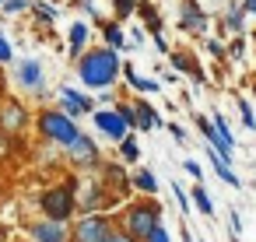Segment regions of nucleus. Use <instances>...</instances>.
<instances>
[{"label":"nucleus","mask_w":256,"mask_h":242,"mask_svg":"<svg viewBox=\"0 0 256 242\" xmlns=\"http://www.w3.org/2000/svg\"><path fill=\"white\" fill-rule=\"evenodd\" d=\"M123 70V64H120V53L116 50H92V53H84L81 56V81L88 84V88H106L109 92V84L116 81V74Z\"/></svg>","instance_id":"1"},{"label":"nucleus","mask_w":256,"mask_h":242,"mask_svg":"<svg viewBox=\"0 0 256 242\" xmlns=\"http://www.w3.org/2000/svg\"><path fill=\"white\" fill-rule=\"evenodd\" d=\"M123 224H126L123 232H130L137 242H144V238L162 224V210H158V204H151V200H148V204H134V207L126 210Z\"/></svg>","instance_id":"2"},{"label":"nucleus","mask_w":256,"mask_h":242,"mask_svg":"<svg viewBox=\"0 0 256 242\" xmlns=\"http://www.w3.org/2000/svg\"><path fill=\"white\" fill-rule=\"evenodd\" d=\"M39 134H42L46 140L64 144V148H70V144L78 140V126H74V120H70L67 112H56V109H46V112L39 116Z\"/></svg>","instance_id":"3"},{"label":"nucleus","mask_w":256,"mask_h":242,"mask_svg":"<svg viewBox=\"0 0 256 242\" xmlns=\"http://www.w3.org/2000/svg\"><path fill=\"white\" fill-rule=\"evenodd\" d=\"M42 210L50 221H67L70 210H74V186H56V190H46L42 193Z\"/></svg>","instance_id":"4"},{"label":"nucleus","mask_w":256,"mask_h":242,"mask_svg":"<svg viewBox=\"0 0 256 242\" xmlns=\"http://www.w3.org/2000/svg\"><path fill=\"white\" fill-rule=\"evenodd\" d=\"M109 232H112V221H109L106 214H88V218L78 221L70 242H106Z\"/></svg>","instance_id":"5"},{"label":"nucleus","mask_w":256,"mask_h":242,"mask_svg":"<svg viewBox=\"0 0 256 242\" xmlns=\"http://www.w3.org/2000/svg\"><path fill=\"white\" fill-rule=\"evenodd\" d=\"M95 126H98L109 140H123V137H130V134H126V130H130V123H126L120 112H109V109L95 112Z\"/></svg>","instance_id":"6"},{"label":"nucleus","mask_w":256,"mask_h":242,"mask_svg":"<svg viewBox=\"0 0 256 242\" xmlns=\"http://www.w3.org/2000/svg\"><path fill=\"white\" fill-rule=\"evenodd\" d=\"M32 238L36 242H70V235H67V221H39V224H32Z\"/></svg>","instance_id":"7"},{"label":"nucleus","mask_w":256,"mask_h":242,"mask_svg":"<svg viewBox=\"0 0 256 242\" xmlns=\"http://www.w3.org/2000/svg\"><path fill=\"white\" fill-rule=\"evenodd\" d=\"M67 151H70V158H74L78 165H84V168L98 165V148H95V140H92V137H84V134H78V140H74Z\"/></svg>","instance_id":"8"},{"label":"nucleus","mask_w":256,"mask_h":242,"mask_svg":"<svg viewBox=\"0 0 256 242\" xmlns=\"http://www.w3.org/2000/svg\"><path fill=\"white\" fill-rule=\"evenodd\" d=\"M179 25L190 28V32H204L207 28V14L200 11L196 0H182V4H179Z\"/></svg>","instance_id":"9"},{"label":"nucleus","mask_w":256,"mask_h":242,"mask_svg":"<svg viewBox=\"0 0 256 242\" xmlns=\"http://www.w3.org/2000/svg\"><path fill=\"white\" fill-rule=\"evenodd\" d=\"M25 123H28V112H25V106H18V102H8L4 109H0V130H4V134H18Z\"/></svg>","instance_id":"10"},{"label":"nucleus","mask_w":256,"mask_h":242,"mask_svg":"<svg viewBox=\"0 0 256 242\" xmlns=\"http://www.w3.org/2000/svg\"><path fill=\"white\" fill-rule=\"evenodd\" d=\"M18 84L28 88V92H39L42 88V64L39 60H22L18 64Z\"/></svg>","instance_id":"11"},{"label":"nucleus","mask_w":256,"mask_h":242,"mask_svg":"<svg viewBox=\"0 0 256 242\" xmlns=\"http://www.w3.org/2000/svg\"><path fill=\"white\" fill-rule=\"evenodd\" d=\"M95 102L88 98V95H81V92H74V88H64V112L67 116H78V112H88Z\"/></svg>","instance_id":"12"},{"label":"nucleus","mask_w":256,"mask_h":242,"mask_svg":"<svg viewBox=\"0 0 256 242\" xmlns=\"http://www.w3.org/2000/svg\"><path fill=\"white\" fill-rule=\"evenodd\" d=\"M162 123V116L154 112V106H148V102H137V130H154Z\"/></svg>","instance_id":"13"},{"label":"nucleus","mask_w":256,"mask_h":242,"mask_svg":"<svg viewBox=\"0 0 256 242\" xmlns=\"http://www.w3.org/2000/svg\"><path fill=\"white\" fill-rule=\"evenodd\" d=\"M67 42H70V56H81V50H84V42H88V25H84V22L70 25V36H67Z\"/></svg>","instance_id":"14"},{"label":"nucleus","mask_w":256,"mask_h":242,"mask_svg":"<svg viewBox=\"0 0 256 242\" xmlns=\"http://www.w3.org/2000/svg\"><path fill=\"white\" fill-rule=\"evenodd\" d=\"M123 78L130 81V88H137V92H148V95L162 88L158 81H148V78H137V70H134V67H123Z\"/></svg>","instance_id":"15"},{"label":"nucleus","mask_w":256,"mask_h":242,"mask_svg":"<svg viewBox=\"0 0 256 242\" xmlns=\"http://www.w3.org/2000/svg\"><path fill=\"white\" fill-rule=\"evenodd\" d=\"M172 64H176V70L193 74V81H204V70H200V64H196V60H190V56H182V53H172Z\"/></svg>","instance_id":"16"},{"label":"nucleus","mask_w":256,"mask_h":242,"mask_svg":"<svg viewBox=\"0 0 256 242\" xmlns=\"http://www.w3.org/2000/svg\"><path fill=\"white\" fill-rule=\"evenodd\" d=\"M106 42H109L112 50H126V36H123V28H120V25H106Z\"/></svg>","instance_id":"17"},{"label":"nucleus","mask_w":256,"mask_h":242,"mask_svg":"<svg viewBox=\"0 0 256 242\" xmlns=\"http://www.w3.org/2000/svg\"><path fill=\"white\" fill-rule=\"evenodd\" d=\"M134 186H137L140 193H154V190H158L154 176H151V172H144V168H140V172H134Z\"/></svg>","instance_id":"18"},{"label":"nucleus","mask_w":256,"mask_h":242,"mask_svg":"<svg viewBox=\"0 0 256 242\" xmlns=\"http://www.w3.org/2000/svg\"><path fill=\"white\" fill-rule=\"evenodd\" d=\"M109 179H112L116 193H123V190H126V176H123V168H120V165H109V168H106V182H109Z\"/></svg>","instance_id":"19"},{"label":"nucleus","mask_w":256,"mask_h":242,"mask_svg":"<svg viewBox=\"0 0 256 242\" xmlns=\"http://www.w3.org/2000/svg\"><path fill=\"white\" fill-rule=\"evenodd\" d=\"M193 204L200 207V214H214V204H210V196H207V190H204V186H196V190H193Z\"/></svg>","instance_id":"20"},{"label":"nucleus","mask_w":256,"mask_h":242,"mask_svg":"<svg viewBox=\"0 0 256 242\" xmlns=\"http://www.w3.org/2000/svg\"><path fill=\"white\" fill-rule=\"evenodd\" d=\"M120 151H123V158H126V162H137V158H140V148H137V140H134V137H123V140H120Z\"/></svg>","instance_id":"21"},{"label":"nucleus","mask_w":256,"mask_h":242,"mask_svg":"<svg viewBox=\"0 0 256 242\" xmlns=\"http://www.w3.org/2000/svg\"><path fill=\"white\" fill-rule=\"evenodd\" d=\"M242 14H246L242 8H232V11H228V18H224V28H232V32H242V25H246V22H242Z\"/></svg>","instance_id":"22"},{"label":"nucleus","mask_w":256,"mask_h":242,"mask_svg":"<svg viewBox=\"0 0 256 242\" xmlns=\"http://www.w3.org/2000/svg\"><path fill=\"white\" fill-rule=\"evenodd\" d=\"M36 14H39L46 25H53V22H56V8H50V4H36Z\"/></svg>","instance_id":"23"},{"label":"nucleus","mask_w":256,"mask_h":242,"mask_svg":"<svg viewBox=\"0 0 256 242\" xmlns=\"http://www.w3.org/2000/svg\"><path fill=\"white\" fill-rule=\"evenodd\" d=\"M116 112H120V116H123V120H126L130 126H137V109H134V106H126V102H120V109H116Z\"/></svg>","instance_id":"24"},{"label":"nucleus","mask_w":256,"mask_h":242,"mask_svg":"<svg viewBox=\"0 0 256 242\" xmlns=\"http://www.w3.org/2000/svg\"><path fill=\"white\" fill-rule=\"evenodd\" d=\"M238 109H242V123H246V126L252 130V126H256V116H252V109H249V102H246V98H238Z\"/></svg>","instance_id":"25"},{"label":"nucleus","mask_w":256,"mask_h":242,"mask_svg":"<svg viewBox=\"0 0 256 242\" xmlns=\"http://www.w3.org/2000/svg\"><path fill=\"white\" fill-rule=\"evenodd\" d=\"M134 8H137V0H116V18H130Z\"/></svg>","instance_id":"26"},{"label":"nucleus","mask_w":256,"mask_h":242,"mask_svg":"<svg viewBox=\"0 0 256 242\" xmlns=\"http://www.w3.org/2000/svg\"><path fill=\"white\" fill-rule=\"evenodd\" d=\"M106 242H137V238H134V235H130V232H123V228H112V232H109V238H106Z\"/></svg>","instance_id":"27"},{"label":"nucleus","mask_w":256,"mask_h":242,"mask_svg":"<svg viewBox=\"0 0 256 242\" xmlns=\"http://www.w3.org/2000/svg\"><path fill=\"white\" fill-rule=\"evenodd\" d=\"M144 242H172V238H168V232H165V228L158 224V228H154V232H151V235H148Z\"/></svg>","instance_id":"28"},{"label":"nucleus","mask_w":256,"mask_h":242,"mask_svg":"<svg viewBox=\"0 0 256 242\" xmlns=\"http://www.w3.org/2000/svg\"><path fill=\"white\" fill-rule=\"evenodd\" d=\"M11 56H14V53H11V42H8L4 36H0V64H8Z\"/></svg>","instance_id":"29"},{"label":"nucleus","mask_w":256,"mask_h":242,"mask_svg":"<svg viewBox=\"0 0 256 242\" xmlns=\"http://www.w3.org/2000/svg\"><path fill=\"white\" fill-rule=\"evenodd\" d=\"M196 126H200V134H207V140L214 137V123H210V120H204V116H200V120H196Z\"/></svg>","instance_id":"30"},{"label":"nucleus","mask_w":256,"mask_h":242,"mask_svg":"<svg viewBox=\"0 0 256 242\" xmlns=\"http://www.w3.org/2000/svg\"><path fill=\"white\" fill-rule=\"evenodd\" d=\"M172 190H176V200H179V207H182V210H190V200H186V190H182V186H172Z\"/></svg>","instance_id":"31"},{"label":"nucleus","mask_w":256,"mask_h":242,"mask_svg":"<svg viewBox=\"0 0 256 242\" xmlns=\"http://www.w3.org/2000/svg\"><path fill=\"white\" fill-rule=\"evenodd\" d=\"M207 50H210V56H224V46H221L218 39H210V42H207Z\"/></svg>","instance_id":"32"},{"label":"nucleus","mask_w":256,"mask_h":242,"mask_svg":"<svg viewBox=\"0 0 256 242\" xmlns=\"http://www.w3.org/2000/svg\"><path fill=\"white\" fill-rule=\"evenodd\" d=\"M228 50H232V56H235V60H242V53H246V46H242V39H235V42H232Z\"/></svg>","instance_id":"33"},{"label":"nucleus","mask_w":256,"mask_h":242,"mask_svg":"<svg viewBox=\"0 0 256 242\" xmlns=\"http://www.w3.org/2000/svg\"><path fill=\"white\" fill-rule=\"evenodd\" d=\"M228 224H232V232H235V235H238V232H242V218H238V214H235V210H232V214H228Z\"/></svg>","instance_id":"34"},{"label":"nucleus","mask_w":256,"mask_h":242,"mask_svg":"<svg viewBox=\"0 0 256 242\" xmlns=\"http://www.w3.org/2000/svg\"><path fill=\"white\" fill-rule=\"evenodd\" d=\"M4 8H8V11H25V8H28V0H8Z\"/></svg>","instance_id":"35"},{"label":"nucleus","mask_w":256,"mask_h":242,"mask_svg":"<svg viewBox=\"0 0 256 242\" xmlns=\"http://www.w3.org/2000/svg\"><path fill=\"white\" fill-rule=\"evenodd\" d=\"M168 134H172V137H176V140H179V144H182V140H186V134H182V126H176V123H172V126H168Z\"/></svg>","instance_id":"36"},{"label":"nucleus","mask_w":256,"mask_h":242,"mask_svg":"<svg viewBox=\"0 0 256 242\" xmlns=\"http://www.w3.org/2000/svg\"><path fill=\"white\" fill-rule=\"evenodd\" d=\"M182 168H186V172H190V176H193V179H196V176H200V165H196V162H186V165H182Z\"/></svg>","instance_id":"37"},{"label":"nucleus","mask_w":256,"mask_h":242,"mask_svg":"<svg viewBox=\"0 0 256 242\" xmlns=\"http://www.w3.org/2000/svg\"><path fill=\"white\" fill-rule=\"evenodd\" d=\"M242 11L246 14H256V0H242Z\"/></svg>","instance_id":"38"},{"label":"nucleus","mask_w":256,"mask_h":242,"mask_svg":"<svg viewBox=\"0 0 256 242\" xmlns=\"http://www.w3.org/2000/svg\"><path fill=\"white\" fill-rule=\"evenodd\" d=\"M182 242H193V235H190V232H182Z\"/></svg>","instance_id":"39"},{"label":"nucleus","mask_w":256,"mask_h":242,"mask_svg":"<svg viewBox=\"0 0 256 242\" xmlns=\"http://www.w3.org/2000/svg\"><path fill=\"white\" fill-rule=\"evenodd\" d=\"M0 4H4V0H0Z\"/></svg>","instance_id":"40"}]
</instances>
